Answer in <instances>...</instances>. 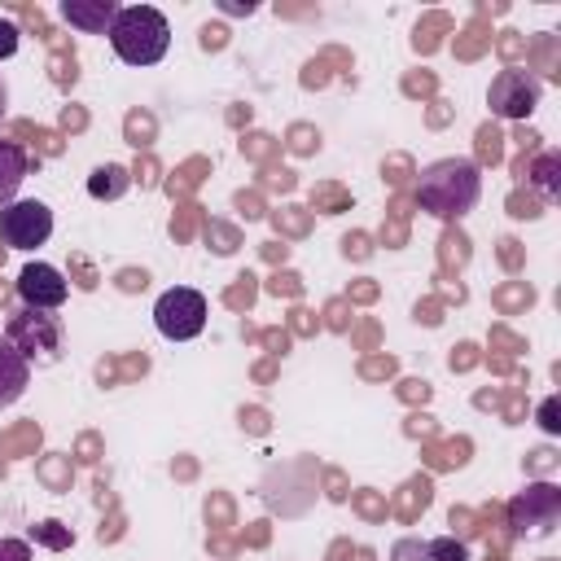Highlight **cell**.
<instances>
[{"instance_id": "cell-9", "label": "cell", "mask_w": 561, "mask_h": 561, "mask_svg": "<svg viewBox=\"0 0 561 561\" xmlns=\"http://www.w3.org/2000/svg\"><path fill=\"white\" fill-rule=\"evenodd\" d=\"M118 9H123V4H114V0H61L57 13H61L70 26L88 31V35H110Z\"/></svg>"}, {"instance_id": "cell-16", "label": "cell", "mask_w": 561, "mask_h": 561, "mask_svg": "<svg viewBox=\"0 0 561 561\" xmlns=\"http://www.w3.org/2000/svg\"><path fill=\"white\" fill-rule=\"evenodd\" d=\"M0 561H31V543L26 539H0Z\"/></svg>"}, {"instance_id": "cell-12", "label": "cell", "mask_w": 561, "mask_h": 561, "mask_svg": "<svg viewBox=\"0 0 561 561\" xmlns=\"http://www.w3.org/2000/svg\"><path fill=\"white\" fill-rule=\"evenodd\" d=\"M557 171H561V158H557L552 149H543V153L530 162V171H526V175H530V184H535V188H539L548 202L561 193V175H557Z\"/></svg>"}, {"instance_id": "cell-13", "label": "cell", "mask_w": 561, "mask_h": 561, "mask_svg": "<svg viewBox=\"0 0 561 561\" xmlns=\"http://www.w3.org/2000/svg\"><path fill=\"white\" fill-rule=\"evenodd\" d=\"M123 188H127V171L114 167V162H110V167H96L92 180H88V193H92V197H118Z\"/></svg>"}, {"instance_id": "cell-2", "label": "cell", "mask_w": 561, "mask_h": 561, "mask_svg": "<svg viewBox=\"0 0 561 561\" xmlns=\"http://www.w3.org/2000/svg\"><path fill=\"white\" fill-rule=\"evenodd\" d=\"M110 48L127 66H153L171 48V26L153 4H123L110 26Z\"/></svg>"}, {"instance_id": "cell-8", "label": "cell", "mask_w": 561, "mask_h": 561, "mask_svg": "<svg viewBox=\"0 0 561 561\" xmlns=\"http://www.w3.org/2000/svg\"><path fill=\"white\" fill-rule=\"evenodd\" d=\"M18 294H22V302L31 311H57L66 302L70 285H66V276L53 263H26L18 272Z\"/></svg>"}, {"instance_id": "cell-6", "label": "cell", "mask_w": 561, "mask_h": 561, "mask_svg": "<svg viewBox=\"0 0 561 561\" xmlns=\"http://www.w3.org/2000/svg\"><path fill=\"white\" fill-rule=\"evenodd\" d=\"M543 96V79L535 70H522V66H508L491 79V92H486V105L491 114L500 118H530L535 105Z\"/></svg>"}, {"instance_id": "cell-15", "label": "cell", "mask_w": 561, "mask_h": 561, "mask_svg": "<svg viewBox=\"0 0 561 561\" xmlns=\"http://www.w3.org/2000/svg\"><path fill=\"white\" fill-rule=\"evenodd\" d=\"M35 539H44L48 548H70V530H61V522H39Z\"/></svg>"}, {"instance_id": "cell-20", "label": "cell", "mask_w": 561, "mask_h": 561, "mask_svg": "<svg viewBox=\"0 0 561 561\" xmlns=\"http://www.w3.org/2000/svg\"><path fill=\"white\" fill-rule=\"evenodd\" d=\"M4 110H9V88H4V79H0V118H4Z\"/></svg>"}, {"instance_id": "cell-17", "label": "cell", "mask_w": 561, "mask_h": 561, "mask_svg": "<svg viewBox=\"0 0 561 561\" xmlns=\"http://www.w3.org/2000/svg\"><path fill=\"white\" fill-rule=\"evenodd\" d=\"M13 53H18V26L9 18H0V61L13 57Z\"/></svg>"}, {"instance_id": "cell-11", "label": "cell", "mask_w": 561, "mask_h": 561, "mask_svg": "<svg viewBox=\"0 0 561 561\" xmlns=\"http://www.w3.org/2000/svg\"><path fill=\"white\" fill-rule=\"evenodd\" d=\"M26 171H31L26 149L18 140H0V206L18 202V188H22Z\"/></svg>"}, {"instance_id": "cell-10", "label": "cell", "mask_w": 561, "mask_h": 561, "mask_svg": "<svg viewBox=\"0 0 561 561\" xmlns=\"http://www.w3.org/2000/svg\"><path fill=\"white\" fill-rule=\"evenodd\" d=\"M26 386H31V364H26V359L18 355V346L0 333V412L13 408Z\"/></svg>"}, {"instance_id": "cell-5", "label": "cell", "mask_w": 561, "mask_h": 561, "mask_svg": "<svg viewBox=\"0 0 561 561\" xmlns=\"http://www.w3.org/2000/svg\"><path fill=\"white\" fill-rule=\"evenodd\" d=\"M153 324H158L162 337L188 342V337H197L206 329V298L197 289H188V285H175L153 302Z\"/></svg>"}, {"instance_id": "cell-1", "label": "cell", "mask_w": 561, "mask_h": 561, "mask_svg": "<svg viewBox=\"0 0 561 561\" xmlns=\"http://www.w3.org/2000/svg\"><path fill=\"white\" fill-rule=\"evenodd\" d=\"M478 197H482V171L473 158H438L421 171L416 202L434 219H460L478 206Z\"/></svg>"}, {"instance_id": "cell-14", "label": "cell", "mask_w": 561, "mask_h": 561, "mask_svg": "<svg viewBox=\"0 0 561 561\" xmlns=\"http://www.w3.org/2000/svg\"><path fill=\"white\" fill-rule=\"evenodd\" d=\"M425 557H430V561H469V548H465L460 539L443 535V539H430V543H425Z\"/></svg>"}, {"instance_id": "cell-7", "label": "cell", "mask_w": 561, "mask_h": 561, "mask_svg": "<svg viewBox=\"0 0 561 561\" xmlns=\"http://www.w3.org/2000/svg\"><path fill=\"white\" fill-rule=\"evenodd\" d=\"M53 237V210L39 197H18L0 206V241L13 250H35Z\"/></svg>"}, {"instance_id": "cell-18", "label": "cell", "mask_w": 561, "mask_h": 561, "mask_svg": "<svg viewBox=\"0 0 561 561\" xmlns=\"http://www.w3.org/2000/svg\"><path fill=\"white\" fill-rule=\"evenodd\" d=\"M539 425H543L548 434H557V430H561V421H557V394H548V399L539 403Z\"/></svg>"}, {"instance_id": "cell-4", "label": "cell", "mask_w": 561, "mask_h": 561, "mask_svg": "<svg viewBox=\"0 0 561 561\" xmlns=\"http://www.w3.org/2000/svg\"><path fill=\"white\" fill-rule=\"evenodd\" d=\"M561 522V491L552 482H530L522 495H513L508 504V526L517 539H539L552 535V526Z\"/></svg>"}, {"instance_id": "cell-3", "label": "cell", "mask_w": 561, "mask_h": 561, "mask_svg": "<svg viewBox=\"0 0 561 561\" xmlns=\"http://www.w3.org/2000/svg\"><path fill=\"white\" fill-rule=\"evenodd\" d=\"M4 337L18 346V355H22L26 364H57V359H61V324H57V316H48V311L22 307V311L9 320Z\"/></svg>"}, {"instance_id": "cell-19", "label": "cell", "mask_w": 561, "mask_h": 561, "mask_svg": "<svg viewBox=\"0 0 561 561\" xmlns=\"http://www.w3.org/2000/svg\"><path fill=\"white\" fill-rule=\"evenodd\" d=\"M394 561H430V557H425V543L403 539V543H394Z\"/></svg>"}]
</instances>
